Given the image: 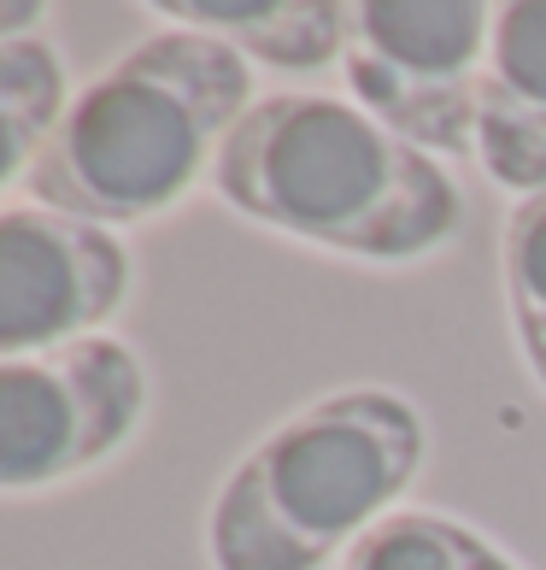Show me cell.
Segmentation results:
<instances>
[{
	"mask_svg": "<svg viewBox=\"0 0 546 570\" xmlns=\"http://www.w3.org/2000/svg\"><path fill=\"white\" fill-rule=\"evenodd\" d=\"M212 188L270 236L365 265H417L465 229L440 159L335 95H265L229 130Z\"/></svg>",
	"mask_w": 546,
	"mask_h": 570,
	"instance_id": "obj_1",
	"label": "cell"
},
{
	"mask_svg": "<svg viewBox=\"0 0 546 570\" xmlns=\"http://www.w3.org/2000/svg\"><path fill=\"white\" fill-rule=\"evenodd\" d=\"M254 107V66L200 30H147L66 100L30 165V206L95 229H136L212 177Z\"/></svg>",
	"mask_w": 546,
	"mask_h": 570,
	"instance_id": "obj_2",
	"label": "cell"
},
{
	"mask_svg": "<svg viewBox=\"0 0 546 570\" xmlns=\"http://www.w3.org/2000/svg\"><path fill=\"white\" fill-rule=\"evenodd\" d=\"M429 430L394 389H335L236 459L206 512L212 570H324L400 512Z\"/></svg>",
	"mask_w": 546,
	"mask_h": 570,
	"instance_id": "obj_3",
	"label": "cell"
},
{
	"mask_svg": "<svg viewBox=\"0 0 546 570\" xmlns=\"http://www.w3.org/2000/svg\"><path fill=\"white\" fill-rule=\"evenodd\" d=\"M494 12L476 0H359L347 7L353 107L429 159L476 154Z\"/></svg>",
	"mask_w": 546,
	"mask_h": 570,
	"instance_id": "obj_4",
	"label": "cell"
},
{
	"mask_svg": "<svg viewBox=\"0 0 546 570\" xmlns=\"http://www.w3.org/2000/svg\"><path fill=\"white\" fill-rule=\"evenodd\" d=\"M147 417V365L118 335L0 365V494H41L95 476Z\"/></svg>",
	"mask_w": 546,
	"mask_h": 570,
	"instance_id": "obj_5",
	"label": "cell"
},
{
	"mask_svg": "<svg viewBox=\"0 0 546 570\" xmlns=\"http://www.w3.org/2000/svg\"><path fill=\"white\" fill-rule=\"evenodd\" d=\"M136 288V265L112 229L48 206H0V365L100 335Z\"/></svg>",
	"mask_w": 546,
	"mask_h": 570,
	"instance_id": "obj_6",
	"label": "cell"
},
{
	"mask_svg": "<svg viewBox=\"0 0 546 570\" xmlns=\"http://www.w3.org/2000/svg\"><path fill=\"white\" fill-rule=\"evenodd\" d=\"M476 159L517 200L546 195V0H512L494 12Z\"/></svg>",
	"mask_w": 546,
	"mask_h": 570,
	"instance_id": "obj_7",
	"label": "cell"
},
{
	"mask_svg": "<svg viewBox=\"0 0 546 570\" xmlns=\"http://www.w3.org/2000/svg\"><path fill=\"white\" fill-rule=\"evenodd\" d=\"M147 12L270 71H324L347 48V7L335 0H159Z\"/></svg>",
	"mask_w": 546,
	"mask_h": 570,
	"instance_id": "obj_8",
	"label": "cell"
},
{
	"mask_svg": "<svg viewBox=\"0 0 546 570\" xmlns=\"http://www.w3.org/2000/svg\"><path fill=\"white\" fill-rule=\"evenodd\" d=\"M66 59L53 41H0V195L24 177L66 112Z\"/></svg>",
	"mask_w": 546,
	"mask_h": 570,
	"instance_id": "obj_9",
	"label": "cell"
},
{
	"mask_svg": "<svg viewBox=\"0 0 546 570\" xmlns=\"http://www.w3.org/2000/svg\"><path fill=\"white\" fill-rule=\"evenodd\" d=\"M512 553L482 530H470L465 518L447 512H417L400 505L394 518H383L370 535L353 541V553L341 570H499Z\"/></svg>",
	"mask_w": 546,
	"mask_h": 570,
	"instance_id": "obj_10",
	"label": "cell"
},
{
	"mask_svg": "<svg viewBox=\"0 0 546 570\" xmlns=\"http://www.w3.org/2000/svg\"><path fill=\"white\" fill-rule=\"evenodd\" d=\"M499 277H506V318L529 376L546 389V195H523L499 236Z\"/></svg>",
	"mask_w": 546,
	"mask_h": 570,
	"instance_id": "obj_11",
	"label": "cell"
},
{
	"mask_svg": "<svg viewBox=\"0 0 546 570\" xmlns=\"http://www.w3.org/2000/svg\"><path fill=\"white\" fill-rule=\"evenodd\" d=\"M41 18H48V7H41V0H0V41L36 36Z\"/></svg>",
	"mask_w": 546,
	"mask_h": 570,
	"instance_id": "obj_12",
	"label": "cell"
},
{
	"mask_svg": "<svg viewBox=\"0 0 546 570\" xmlns=\"http://www.w3.org/2000/svg\"><path fill=\"white\" fill-rule=\"evenodd\" d=\"M499 570H523V564H517V559H506V564H499Z\"/></svg>",
	"mask_w": 546,
	"mask_h": 570,
	"instance_id": "obj_13",
	"label": "cell"
}]
</instances>
